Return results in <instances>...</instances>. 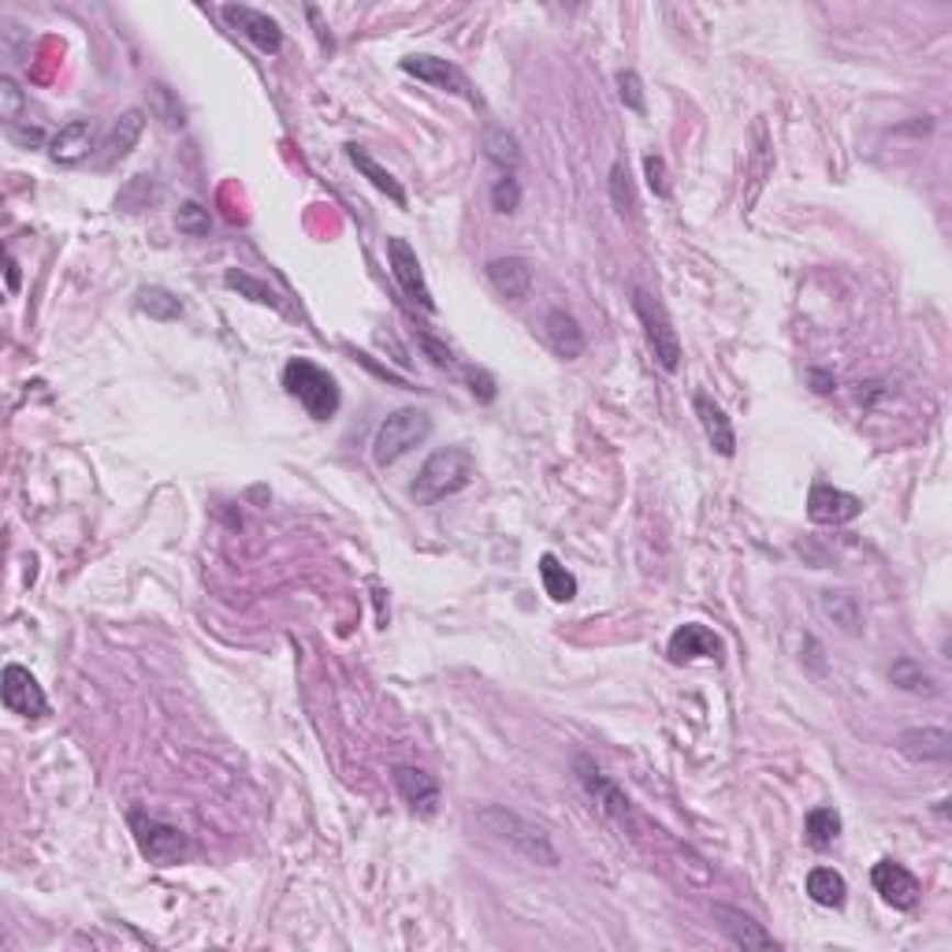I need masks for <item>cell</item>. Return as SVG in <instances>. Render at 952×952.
Returning a JSON list of instances; mask_svg holds the SVG:
<instances>
[{
	"label": "cell",
	"mask_w": 952,
	"mask_h": 952,
	"mask_svg": "<svg viewBox=\"0 0 952 952\" xmlns=\"http://www.w3.org/2000/svg\"><path fill=\"white\" fill-rule=\"evenodd\" d=\"M477 822L484 826L495 841H503L506 849H514L517 855H525L528 863H540V867H559V863H562V855H559V849H555L551 833H547L544 826H536L533 819H525V815L509 811V807H503V804L477 807Z\"/></svg>",
	"instance_id": "obj_1"
},
{
	"label": "cell",
	"mask_w": 952,
	"mask_h": 952,
	"mask_svg": "<svg viewBox=\"0 0 952 952\" xmlns=\"http://www.w3.org/2000/svg\"><path fill=\"white\" fill-rule=\"evenodd\" d=\"M473 477H477V458L469 455L466 447H444L421 466L410 492L421 506H432L447 495L466 492V488L473 484Z\"/></svg>",
	"instance_id": "obj_2"
},
{
	"label": "cell",
	"mask_w": 952,
	"mask_h": 952,
	"mask_svg": "<svg viewBox=\"0 0 952 952\" xmlns=\"http://www.w3.org/2000/svg\"><path fill=\"white\" fill-rule=\"evenodd\" d=\"M283 388L291 399L302 402V410L310 413L313 421H332L339 413V383L328 369L305 361V358H291L283 365Z\"/></svg>",
	"instance_id": "obj_3"
},
{
	"label": "cell",
	"mask_w": 952,
	"mask_h": 952,
	"mask_svg": "<svg viewBox=\"0 0 952 952\" xmlns=\"http://www.w3.org/2000/svg\"><path fill=\"white\" fill-rule=\"evenodd\" d=\"M432 436V417L417 406L394 410L388 421L377 428L372 439V461L377 466H394L399 458H406L413 447H421Z\"/></svg>",
	"instance_id": "obj_4"
},
{
	"label": "cell",
	"mask_w": 952,
	"mask_h": 952,
	"mask_svg": "<svg viewBox=\"0 0 952 952\" xmlns=\"http://www.w3.org/2000/svg\"><path fill=\"white\" fill-rule=\"evenodd\" d=\"M632 313H637V321H640V328H643V339H648L651 354H656V361H659L667 372H677V369H681V358H685V350H681L677 328L670 324L667 305H662L659 298H651L648 291H632Z\"/></svg>",
	"instance_id": "obj_5"
},
{
	"label": "cell",
	"mask_w": 952,
	"mask_h": 952,
	"mask_svg": "<svg viewBox=\"0 0 952 952\" xmlns=\"http://www.w3.org/2000/svg\"><path fill=\"white\" fill-rule=\"evenodd\" d=\"M573 774H576V782H581L584 793H589V800L600 807L603 819L614 822L618 830H629V833L637 830V815H632L629 796L621 793V785L614 782L611 774H603L589 755H576V759H573Z\"/></svg>",
	"instance_id": "obj_6"
},
{
	"label": "cell",
	"mask_w": 952,
	"mask_h": 952,
	"mask_svg": "<svg viewBox=\"0 0 952 952\" xmlns=\"http://www.w3.org/2000/svg\"><path fill=\"white\" fill-rule=\"evenodd\" d=\"M131 830H134V841H138L142 855L157 867H171L187 855V833L171 822H160L153 819L146 811H134L131 815Z\"/></svg>",
	"instance_id": "obj_7"
},
{
	"label": "cell",
	"mask_w": 952,
	"mask_h": 952,
	"mask_svg": "<svg viewBox=\"0 0 952 952\" xmlns=\"http://www.w3.org/2000/svg\"><path fill=\"white\" fill-rule=\"evenodd\" d=\"M402 71L413 75L417 82H428V86H436V90H447V93H455V98L469 101L473 109H480V93L473 90V82L466 79V71H461V67L444 60V56H406V60H402Z\"/></svg>",
	"instance_id": "obj_8"
},
{
	"label": "cell",
	"mask_w": 952,
	"mask_h": 952,
	"mask_svg": "<svg viewBox=\"0 0 952 952\" xmlns=\"http://www.w3.org/2000/svg\"><path fill=\"white\" fill-rule=\"evenodd\" d=\"M388 265L394 272V280H399V287L406 291V298H413V302L421 305V310L436 313V298H432V287L425 280V268H421L417 261V249H413L406 238L391 235L388 238Z\"/></svg>",
	"instance_id": "obj_9"
},
{
	"label": "cell",
	"mask_w": 952,
	"mask_h": 952,
	"mask_svg": "<svg viewBox=\"0 0 952 952\" xmlns=\"http://www.w3.org/2000/svg\"><path fill=\"white\" fill-rule=\"evenodd\" d=\"M220 15H224V23L231 26V31H238L261 53L276 56L283 49V31L268 12H257V8H249V4H224L220 8Z\"/></svg>",
	"instance_id": "obj_10"
},
{
	"label": "cell",
	"mask_w": 952,
	"mask_h": 952,
	"mask_svg": "<svg viewBox=\"0 0 952 952\" xmlns=\"http://www.w3.org/2000/svg\"><path fill=\"white\" fill-rule=\"evenodd\" d=\"M0 699L12 715H23V718H42L49 715V699H45L42 685L31 670L23 667H4V677H0Z\"/></svg>",
	"instance_id": "obj_11"
},
{
	"label": "cell",
	"mask_w": 952,
	"mask_h": 952,
	"mask_svg": "<svg viewBox=\"0 0 952 952\" xmlns=\"http://www.w3.org/2000/svg\"><path fill=\"white\" fill-rule=\"evenodd\" d=\"M863 514V499L852 492H841L833 484H811L807 492V517L815 525H849Z\"/></svg>",
	"instance_id": "obj_12"
},
{
	"label": "cell",
	"mask_w": 952,
	"mask_h": 952,
	"mask_svg": "<svg viewBox=\"0 0 952 952\" xmlns=\"http://www.w3.org/2000/svg\"><path fill=\"white\" fill-rule=\"evenodd\" d=\"M871 882H874V889L882 893V900H886L889 908L911 911L919 904V878L897 860H878V863H874Z\"/></svg>",
	"instance_id": "obj_13"
},
{
	"label": "cell",
	"mask_w": 952,
	"mask_h": 952,
	"mask_svg": "<svg viewBox=\"0 0 952 952\" xmlns=\"http://www.w3.org/2000/svg\"><path fill=\"white\" fill-rule=\"evenodd\" d=\"M710 916H715V927L729 938V945H737L744 952L748 949H777V938L771 934V930L759 927L748 911L729 908V904H715V908H710Z\"/></svg>",
	"instance_id": "obj_14"
},
{
	"label": "cell",
	"mask_w": 952,
	"mask_h": 952,
	"mask_svg": "<svg viewBox=\"0 0 952 952\" xmlns=\"http://www.w3.org/2000/svg\"><path fill=\"white\" fill-rule=\"evenodd\" d=\"M391 777H394L399 796L410 804V811H417L421 819H432V815L439 811L444 793H439V782L428 771H421V766H394Z\"/></svg>",
	"instance_id": "obj_15"
},
{
	"label": "cell",
	"mask_w": 952,
	"mask_h": 952,
	"mask_svg": "<svg viewBox=\"0 0 952 952\" xmlns=\"http://www.w3.org/2000/svg\"><path fill=\"white\" fill-rule=\"evenodd\" d=\"M667 651H670V662H696V659L723 662L726 643H723V637H715V632H710L707 625L688 621V625H681V629L670 637V648H667Z\"/></svg>",
	"instance_id": "obj_16"
},
{
	"label": "cell",
	"mask_w": 952,
	"mask_h": 952,
	"mask_svg": "<svg viewBox=\"0 0 952 952\" xmlns=\"http://www.w3.org/2000/svg\"><path fill=\"white\" fill-rule=\"evenodd\" d=\"M897 748L916 763H949L952 759V733L938 726H922V729H904L897 737Z\"/></svg>",
	"instance_id": "obj_17"
},
{
	"label": "cell",
	"mask_w": 952,
	"mask_h": 952,
	"mask_svg": "<svg viewBox=\"0 0 952 952\" xmlns=\"http://www.w3.org/2000/svg\"><path fill=\"white\" fill-rule=\"evenodd\" d=\"M692 410H696L699 425H704V436H707V444L715 447V455L733 458V455H737V432H733V425H729L726 410L718 406V402L710 399V394H704V391H699L696 399H692Z\"/></svg>",
	"instance_id": "obj_18"
},
{
	"label": "cell",
	"mask_w": 952,
	"mask_h": 952,
	"mask_svg": "<svg viewBox=\"0 0 952 952\" xmlns=\"http://www.w3.org/2000/svg\"><path fill=\"white\" fill-rule=\"evenodd\" d=\"M93 138H98V131H93L90 120H71V123H64V127L56 131L49 153H53L56 165H64V168L82 165V160L93 153Z\"/></svg>",
	"instance_id": "obj_19"
},
{
	"label": "cell",
	"mask_w": 952,
	"mask_h": 952,
	"mask_svg": "<svg viewBox=\"0 0 952 952\" xmlns=\"http://www.w3.org/2000/svg\"><path fill=\"white\" fill-rule=\"evenodd\" d=\"M544 339L562 361H576L584 354V332L576 316L565 310H551L544 316Z\"/></svg>",
	"instance_id": "obj_20"
},
{
	"label": "cell",
	"mask_w": 952,
	"mask_h": 952,
	"mask_svg": "<svg viewBox=\"0 0 952 952\" xmlns=\"http://www.w3.org/2000/svg\"><path fill=\"white\" fill-rule=\"evenodd\" d=\"M488 283L503 298H509V302L528 298V291H533V265H528L525 257H495V261L488 265Z\"/></svg>",
	"instance_id": "obj_21"
},
{
	"label": "cell",
	"mask_w": 952,
	"mask_h": 952,
	"mask_svg": "<svg viewBox=\"0 0 952 952\" xmlns=\"http://www.w3.org/2000/svg\"><path fill=\"white\" fill-rule=\"evenodd\" d=\"M142 131H146V115H142V109L123 112L120 120L112 123L109 138H104V146H101V165H115V160L131 157V149L138 146Z\"/></svg>",
	"instance_id": "obj_22"
},
{
	"label": "cell",
	"mask_w": 952,
	"mask_h": 952,
	"mask_svg": "<svg viewBox=\"0 0 952 952\" xmlns=\"http://www.w3.org/2000/svg\"><path fill=\"white\" fill-rule=\"evenodd\" d=\"M346 157H350V165L358 168L361 176L369 179L372 187L380 190V194H388V198L394 201V205H399V209H406V190H402V182L394 179L391 171L383 168L377 157H369V153H365L361 146H346Z\"/></svg>",
	"instance_id": "obj_23"
},
{
	"label": "cell",
	"mask_w": 952,
	"mask_h": 952,
	"mask_svg": "<svg viewBox=\"0 0 952 952\" xmlns=\"http://www.w3.org/2000/svg\"><path fill=\"white\" fill-rule=\"evenodd\" d=\"M807 897L819 904V908H844V900H849V882L833 867H815L807 874Z\"/></svg>",
	"instance_id": "obj_24"
},
{
	"label": "cell",
	"mask_w": 952,
	"mask_h": 952,
	"mask_svg": "<svg viewBox=\"0 0 952 952\" xmlns=\"http://www.w3.org/2000/svg\"><path fill=\"white\" fill-rule=\"evenodd\" d=\"M889 681H893L897 688H904V692H922V696H934V692H938L934 673L922 667L919 659H908V656H900V659L889 667Z\"/></svg>",
	"instance_id": "obj_25"
},
{
	"label": "cell",
	"mask_w": 952,
	"mask_h": 952,
	"mask_svg": "<svg viewBox=\"0 0 952 952\" xmlns=\"http://www.w3.org/2000/svg\"><path fill=\"white\" fill-rule=\"evenodd\" d=\"M484 149H488V160L503 171V176H514L517 168H522V146H517V138L503 127H492L484 134Z\"/></svg>",
	"instance_id": "obj_26"
},
{
	"label": "cell",
	"mask_w": 952,
	"mask_h": 952,
	"mask_svg": "<svg viewBox=\"0 0 952 952\" xmlns=\"http://www.w3.org/2000/svg\"><path fill=\"white\" fill-rule=\"evenodd\" d=\"M540 581H544V592L551 595L555 603H570L576 595V576L565 570L555 555H544L540 559Z\"/></svg>",
	"instance_id": "obj_27"
},
{
	"label": "cell",
	"mask_w": 952,
	"mask_h": 952,
	"mask_svg": "<svg viewBox=\"0 0 952 952\" xmlns=\"http://www.w3.org/2000/svg\"><path fill=\"white\" fill-rule=\"evenodd\" d=\"M804 830H807V844H811V849H830V844L841 838V815L833 811V807H815V811L807 815Z\"/></svg>",
	"instance_id": "obj_28"
},
{
	"label": "cell",
	"mask_w": 952,
	"mask_h": 952,
	"mask_svg": "<svg viewBox=\"0 0 952 952\" xmlns=\"http://www.w3.org/2000/svg\"><path fill=\"white\" fill-rule=\"evenodd\" d=\"M819 611H822V618H830L833 625H838V629L860 632V607H855L852 595H844V592H822V595H819Z\"/></svg>",
	"instance_id": "obj_29"
},
{
	"label": "cell",
	"mask_w": 952,
	"mask_h": 952,
	"mask_svg": "<svg viewBox=\"0 0 952 952\" xmlns=\"http://www.w3.org/2000/svg\"><path fill=\"white\" fill-rule=\"evenodd\" d=\"M138 310L149 313L153 321H179L182 316V302L176 294L168 291V287H142L138 291Z\"/></svg>",
	"instance_id": "obj_30"
},
{
	"label": "cell",
	"mask_w": 952,
	"mask_h": 952,
	"mask_svg": "<svg viewBox=\"0 0 952 952\" xmlns=\"http://www.w3.org/2000/svg\"><path fill=\"white\" fill-rule=\"evenodd\" d=\"M752 138H755V149H752V176H748V179H752V194H748V205H752L755 194L763 190L766 176L774 171V157H771V142H766V123H763V120H755Z\"/></svg>",
	"instance_id": "obj_31"
},
{
	"label": "cell",
	"mask_w": 952,
	"mask_h": 952,
	"mask_svg": "<svg viewBox=\"0 0 952 952\" xmlns=\"http://www.w3.org/2000/svg\"><path fill=\"white\" fill-rule=\"evenodd\" d=\"M224 283L231 287V291H238L243 298H249V302L268 305V310H280V298L272 294V287L261 283V280H254L249 272H238V268H231V272L224 276Z\"/></svg>",
	"instance_id": "obj_32"
},
{
	"label": "cell",
	"mask_w": 952,
	"mask_h": 952,
	"mask_svg": "<svg viewBox=\"0 0 952 952\" xmlns=\"http://www.w3.org/2000/svg\"><path fill=\"white\" fill-rule=\"evenodd\" d=\"M611 201L618 209V216H632V209H637V194H632V179L625 160H614L611 168Z\"/></svg>",
	"instance_id": "obj_33"
},
{
	"label": "cell",
	"mask_w": 952,
	"mask_h": 952,
	"mask_svg": "<svg viewBox=\"0 0 952 952\" xmlns=\"http://www.w3.org/2000/svg\"><path fill=\"white\" fill-rule=\"evenodd\" d=\"M23 109H26V93L19 90V82L12 75H0V115H4L8 127L23 120Z\"/></svg>",
	"instance_id": "obj_34"
},
{
	"label": "cell",
	"mask_w": 952,
	"mask_h": 952,
	"mask_svg": "<svg viewBox=\"0 0 952 952\" xmlns=\"http://www.w3.org/2000/svg\"><path fill=\"white\" fill-rule=\"evenodd\" d=\"M492 205L495 213H517V205H522V182H517L514 176H499L495 187H492Z\"/></svg>",
	"instance_id": "obj_35"
},
{
	"label": "cell",
	"mask_w": 952,
	"mask_h": 952,
	"mask_svg": "<svg viewBox=\"0 0 952 952\" xmlns=\"http://www.w3.org/2000/svg\"><path fill=\"white\" fill-rule=\"evenodd\" d=\"M149 104H153V112H157L160 120L168 123V127H182V123H187V120H182V104L171 98L168 86H153V90H149Z\"/></svg>",
	"instance_id": "obj_36"
},
{
	"label": "cell",
	"mask_w": 952,
	"mask_h": 952,
	"mask_svg": "<svg viewBox=\"0 0 952 952\" xmlns=\"http://www.w3.org/2000/svg\"><path fill=\"white\" fill-rule=\"evenodd\" d=\"M618 98L629 112L643 115L648 112V101H643V82L637 71H618Z\"/></svg>",
	"instance_id": "obj_37"
},
{
	"label": "cell",
	"mask_w": 952,
	"mask_h": 952,
	"mask_svg": "<svg viewBox=\"0 0 952 952\" xmlns=\"http://www.w3.org/2000/svg\"><path fill=\"white\" fill-rule=\"evenodd\" d=\"M176 227L182 231V235H190V238L209 235V213L198 205V201H187V205L179 209V216H176Z\"/></svg>",
	"instance_id": "obj_38"
},
{
	"label": "cell",
	"mask_w": 952,
	"mask_h": 952,
	"mask_svg": "<svg viewBox=\"0 0 952 952\" xmlns=\"http://www.w3.org/2000/svg\"><path fill=\"white\" fill-rule=\"evenodd\" d=\"M643 176H648V187L656 190V198H670L667 160H662L659 153H648V157H643Z\"/></svg>",
	"instance_id": "obj_39"
},
{
	"label": "cell",
	"mask_w": 952,
	"mask_h": 952,
	"mask_svg": "<svg viewBox=\"0 0 952 952\" xmlns=\"http://www.w3.org/2000/svg\"><path fill=\"white\" fill-rule=\"evenodd\" d=\"M417 343H421V350L432 358V365H439V369H455V354H450V346L432 339V335H425V332H417Z\"/></svg>",
	"instance_id": "obj_40"
},
{
	"label": "cell",
	"mask_w": 952,
	"mask_h": 952,
	"mask_svg": "<svg viewBox=\"0 0 952 952\" xmlns=\"http://www.w3.org/2000/svg\"><path fill=\"white\" fill-rule=\"evenodd\" d=\"M8 138L15 142V146H23V149H37L45 142V131L42 127H23V123H12V127H8Z\"/></svg>",
	"instance_id": "obj_41"
},
{
	"label": "cell",
	"mask_w": 952,
	"mask_h": 952,
	"mask_svg": "<svg viewBox=\"0 0 952 952\" xmlns=\"http://www.w3.org/2000/svg\"><path fill=\"white\" fill-rule=\"evenodd\" d=\"M469 383H473V394L480 402H495V380L488 377L484 369H473L469 372Z\"/></svg>",
	"instance_id": "obj_42"
},
{
	"label": "cell",
	"mask_w": 952,
	"mask_h": 952,
	"mask_svg": "<svg viewBox=\"0 0 952 952\" xmlns=\"http://www.w3.org/2000/svg\"><path fill=\"white\" fill-rule=\"evenodd\" d=\"M4 268H8V291L15 294V291H19V265H15V257H12V254L4 257Z\"/></svg>",
	"instance_id": "obj_43"
},
{
	"label": "cell",
	"mask_w": 952,
	"mask_h": 952,
	"mask_svg": "<svg viewBox=\"0 0 952 952\" xmlns=\"http://www.w3.org/2000/svg\"><path fill=\"white\" fill-rule=\"evenodd\" d=\"M807 377H811L815 391H822V394H826V391H833V377H826V372H819V369H815V372H807Z\"/></svg>",
	"instance_id": "obj_44"
}]
</instances>
